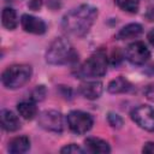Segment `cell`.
<instances>
[{"label":"cell","instance_id":"cell-7","mask_svg":"<svg viewBox=\"0 0 154 154\" xmlns=\"http://www.w3.org/2000/svg\"><path fill=\"white\" fill-rule=\"evenodd\" d=\"M38 125L47 131L61 132L64 129V117L60 112L54 109L43 111L38 116Z\"/></svg>","mask_w":154,"mask_h":154},{"label":"cell","instance_id":"cell-16","mask_svg":"<svg viewBox=\"0 0 154 154\" xmlns=\"http://www.w3.org/2000/svg\"><path fill=\"white\" fill-rule=\"evenodd\" d=\"M17 109L19 112V114L26 119V120H31L35 118V116L37 114V107L34 102V100H24V101H20L18 105H17Z\"/></svg>","mask_w":154,"mask_h":154},{"label":"cell","instance_id":"cell-8","mask_svg":"<svg viewBox=\"0 0 154 154\" xmlns=\"http://www.w3.org/2000/svg\"><path fill=\"white\" fill-rule=\"evenodd\" d=\"M125 58L134 65H142L150 58V52L142 41L130 43L125 49Z\"/></svg>","mask_w":154,"mask_h":154},{"label":"cell","instance_id":"cell-9","mask_svg":"<svg viewBox=\"0 0 154 154\" xmlns=\"http://www.w3.org/2000/svg\"><path fill=\"white\" fill-rule=\"evenodd\" d=\"M20 25L24 31L30 34H36V35L45 34L47 29L46 23L42 19L34 17L31 14H23L20 17Z\"/></svg>","mask_w":154,"mask_h":154},{"label":"cell","instance_id":"cell-5","mask_svg":"<svg viewBox=\"0 0 154 154\" xmlns=\"http://www.w3.org/2000/svg\"><path fill=\"white\" fill-rule=\"evenodd\" d=\"M67 124L72 132L83 135L93 128L94 120L89 113L82 111H71L67 114Z\"/></svg>","mask_w":154,"mask_h":154},{"label":"cell","instance_id":"cell-2","mask_svg":"<svg viewBox=\"0 0 154 154\" xmlns=\"http://www.w3.org/2000/svg\"><path fill=\"white\" fill-rule=\"evenodd\" d=\"M78 59L77 52L73 49L69 40L57 37L46 52V61L52 65H65L75 63Z\"/></svg>","mask_w":154,"mask_h":154},{"label":"cell","instance_id":"cell-27","mask_svg":"<svg viewBox=\"0 0 154 154\" xmlns=\"http://www.w3.org/2000/svg\"><path fill=\"white\" fill-rule=\"evenodd\" d=\"M147 38H148L149 43H150V45L154 47V28L149 30V32L147 34Z\"/></svg>","mask_w":154,"mask_h":154},{"label":"cell","instance_id":"cell-23","mask_svg":"<svg viewBox=\"0 0 154 154\" xmlns=\"http://www.w3.org/2000/svg\"><path fill=\"white\" fill-rule=\"evenodd\" d=\"M28 6H29V8L34 10V11H38L42 6V0H30L28 2Z\"/></svg>","mask_w":154,"mask_h":154},{"label":"cell","instance_id":"cell-26","mask_svg":"<svg viewBox=\"0 0 154 154\" xmlns=\"http://www.w3.org/2000/svg\"><path fill=\"white\" fill-rule=\"evenodd\" d=\"M144 17H146L149 22H154V6L150 7V8H148V11L146 12Z\"/></svg>","mask_w":154,"mask_h":154},{"label":"cell","instance_id":"cell-13","mask_svg":"<svg viewBox=\"0 0 154 154\" xmlns=\"http://www.w3.org/2000/svg\"><path fill=\"white\" fill-rule=\"evenodd\" d=\"M143 28L138 23H130L125 26H123L116 35L117 40H128V38H134L137 37L142 34Z\"/></svg>","mask_w":154,"mask_h":154},{"label":"cell","instance_id":"cell-10","mask_svg":"<svg viewBox=\"0 0 154 154\" xmlns=\"http://www.w3.org/2000/svg\"><path fill=\"white\" fill-rule=\"evenodd\" d=\"M0 123L1 128L8 132L17 131L20 128L19 118L10 109H2L0 113Z\"/></svg>","mask_w":154,"mask_h":154},{"label":"cell","instance_id":"cell-1","mask_svg":"<svg viewBox=\"0 0 154 154\" xmlns=\"http://www.w3.org/2000/svg\"><path fill=\"white\" fill-rule=\"evenodd\" d=\"M96 17L97 8L89 4H83L72 8L63 17L61 26L67 34L82 37L88 34Z\"/></svg>","mask_w":154,"mask_h":154},{"label":"cell","instance_id":"cell-25","mask_svg":"<svg viewBox=\"0 0 154 154\" xmlns=\"http://www.w3.org/2000/svg\"><path fill=\"white\" fill-rule=\"evenodd\" d=\"M122 60V55L119 54V49H114L113 53H112V63L113 64H117Z\"/></svg>","mask_w":154,"mask_h":154},{"label":"cell","instance_id":"cell-18","mask_svg":"<svg viewBox=\"0 0 154 154\" xmlns=\"http://www.w3.org/2000/svg\"><path fill=\"white\" fill-rule=\"evenodd\" d=\"M114 2L119 8L130 13H136L140 7V0H114Z\"/></svg>","mask_w":154,"mask_h":154},{"label":"cell","instance_id":"cell-12","mask_svg":"<svg viewBox=\"0 0 154 154\" xmlns=\"http://www.w3.org/2000/svg\"><path fill=\"white\" fill-rule=\"evenodd\" d=\"M30 148V140L26 136H17L8 142V152L12 154H22Z\"/></svg>","mask_w":154,"mask_h":154},{"label":"cell","instance_id":"cell-20","mask_svg":"<svg viewBox=\"0 0 154 154\" xmlns=\"http://www.w3.org/2000/svg\"><path fill=\"white\" fill-rule=\"evenodd\" d=\"M45 96H46V88L43 85H37L32 90L30 99L34 100V101H42L45 99Z\"/></svg>","mask_w":154,"mask_h":154},{"label":"cell","instance_id":"cell-14","mask_svg":"<svg viewBox=\"0 0 154 154\" xmlns=\"http://www.w3.org/2000/svg\"><path fill=\"white\" fill-rule=\"evenodd\" d=\"M84 144L87 149L91 153H109L111 152L109 144L99 137H88L84 141Z\"/></svg>","mask_w":154,"mask_h":154},{"label":"cell","instance_id":"cell-6","mask_svg":"<svg viewBox=\"0 0 154 154\" xmlns=\"http://www.w3.org/2000/svg\"><path fill=\"white\" fill-rule=\"evenodd\" d=\"M131 119L142 129L154 131V109L148 105L137 106L131 111Z\"/></svg>","mask_w":154,"mask_h":154},{"label":"cell","instance_id":"cell-22","mask_svg":"<svg viewBox=\"0 0 154 154\" xmlns=\"http://www.w3.org/2000/svg\"><path fill=\"white\" fill-rule=\"evenodd\" d=\"M144 96L149 100V101H154V82L148 84L144 89Z\"/></svg>","mask_w":154,"mask_h":154},{"label":"cell","instance_id":"cell-11","mask_svg":"<svg viewBox=\"0 0 154 154\" xmlns=\"http://www.w3.org/2000/svg\"><path fill=\"white\" fill-rule=\"evenodd\" d=\"M79 93L88 100H95L102 94V83L101 82H85L79 85Z\"/></svg>","mask_w":154,"mask_h":154},{"label":"cell","instance_id":"cell-15","mask_svg":"<svg viewBox=\"0 0 154 154\" xmlns=\"http://www.w3.org/2000/svg\"><path fill=\"white\" fill-rule=\"evenodd\" d=\"M132 88V84L124 78L123 76H119L114 79H112L108 85H107V90L111 94H120V93H126Z\"/></svg>","mask_w":154,"mask_h":154},{"label":"cell","instance_id":"cell-19","mask_svg":"<svg viewBox=\"0 0 154 154\" xmlns=\"http://www.w3.org/2000/svg\"><path fill=\"white\" fill-rule=\"evenodd\" d=\"M107 120H108V124L112 126V128H116V129H120L124 124V120L123 118L117 114V113H113V112H109L108 116H107Z\"/></svg>","mask_w":154,"mask_h":154},{"label":"cell","instance_id":"cell-21","mask_svg":"<svg viewBox=\"0 0 154 154\" xmlns=\"http://www.w3.org/2000/svg\"><path fill=\"white\" fill-rule=\"evenodd\" d=\"M60 153H75V154H83L84 153V149H82L79 146H77V144H75V143H71V144H69V146H65V147H63L61 149H60Z\"/></svg>","mask_w":154,"mask_h":154},{"label":"cell","instance_id":"cell-17","mask_svg":"<svg viewBox=\"0 0 154 154\" xmlns=\"http://www.w3.org/2000/svg\"><path fill=\"white\" fill-rule=\"evenodd\" d=\"M1 22L6 29H8V30L16 29V26L18 24L16 11L11 7H5L2 10V13H1Z\"/></svg>","mask_w":154,"mask_h":154},{"label":"cell","instance_id":"cell-4","mask_svg":"<svg viewBox=\"0 0 154 154\" xmlns=\"http://www.w3.org/2000/svg\"><path fill=\"white\" fill-rule=\"evenodd\" d=\"M32 70L26 64H14L6 67L1 75V82L7 89H17L23 87L31 77Z\"/></svg>","mask_w":154,"mask_h":154},{"label":"cell","instance_id":"cell-24","mask_svg":"<svg viewBox=\"0 0 154 154\" xmlns=\"http://www.w3.org/2000/svg\"><path fill=\"white\" fill-rule=\"evenodd\" d=\"M143 153H149V154H154V142H147L143 148H142Z\"/></svg>","mask_w":154,"mask_h":154},{"label":"cell","instance_id":"cell-3","mask_svg":"<svg viewBox=\"0 0 154 154\" xmlns=\"http://www.w3.org/2000/svg\"><path fill=\"white\" fill-rule=\"evenodd\" d=\"M107 71V57L102 49L93 53L76 71L78 78L102 77Z\"/></svg>","mask_w":154,"mask_h":154}]
</instances>
